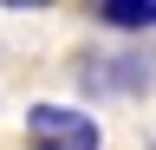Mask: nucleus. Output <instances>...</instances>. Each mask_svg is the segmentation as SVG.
<instances>
[{
    "label": "nucleus",
    "mask_w": 156,
    "mask_h": 150,
    "mask_svg": "<svg viewBox=\"0 0 156 150\" xmlns=\"http://www.w3.org/2000/svg\"><path fill=\"white\" fill-rule=\"evenodd\" d=\"M78 85H85V91H117V98H136V91L156 85V52H111V59H85Z\"/></svg>",
    "instance_id": "obj_2"
},
{
    "label": "nucleus",
    "mask_w": 156,
    "mask_h": 150,
    "mask_svg": "<svg viewBox=\"0 0 156 150\" xmlns=\"http://www.w3.org/2000/svg\"><path fill=\"white\" fill-rule=\"evenodd\" d=\"M150 150H156V144H150Z\"/></svg>",
    "instance_id": "obj_4"
},
{
    "label": "nucleus",
    "mask_w": 156,
    "mask_h": 150,
    "mask_svg": "<svg viewBox=\"0 0 156 150\" xmlns=\"http://www.w3.org/2000/svg\"><path fill=\"white\" fill-rule=\"evenodd\" d=\"M26 144L33 150H98L104 130H98V118L78 111V104H33L26 111Z\"/></svg>",
    "instance_id": "obj_1"
},
{
    "label": "nucleus",
    "mask_w": 156,
    "mask_h": 150,
    "mask_svg": "<svg viewBox=\"0 0 156 150\" xmlns=\"http://www.w3.org/2000/svg\"><path fill=\"white\" fill-rule=\"evenodd\" d=\"M91 20L111 26V33H150L156 26V0H98Z\"/></svg>",
    "instance_id": "obj_3"
}]
</instances>
